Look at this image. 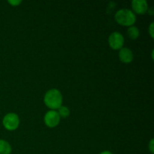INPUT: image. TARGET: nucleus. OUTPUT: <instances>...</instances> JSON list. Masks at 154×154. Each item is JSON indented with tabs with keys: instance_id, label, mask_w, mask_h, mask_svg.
<instances>
[{
	"instance_id": "nucleus-13",
	"label": "nucleus",
	"mask_w": 154,
	"mask_h": 154,
	"mask_svg": "<svg viewBox=\"0 0 154 154\" xmlns=\"http://www.w3.org/2000/svg\"><path fill=\"white\" fill-rule=\"evenodd\" d=\"M148 148H149V150L150 151V153L152 154L154 153V141L153 139H151L150 140V143H149L148 144Z\"/></svg>"
},
{
	"instance_id": "nucleus-3",
	"label": "nucleus",
	"mask_w": 154,
	"mask_h": 154,
	"mask_svg": "<svg viewBox=\"0 0 154 154\" xmlns=\"http://www.w3.org/2000/svg\"><path fill=\"white\" fill-rule=\"evenodd\" d=\"M3 126L8 131L17 129L20 124L19 117L15 113H8L2 119Z\"/></svg>"
},
{
	"instance_id": "nucleus-10",
	"label": "nucleus",
	"mask_w": 154,
	"mask_h": 154,
	"mask_svg": "<svg viewBox=\"0 0 154 154\" xmlns=\"http://www.w3.org/2000/svg\"><path fill=\"white\" fill-rule=\"evenodd\" d=\"M57 112H58L60 117H63V118H67L70 115V111H69V108L66 106H63V105H61L58 108Z\"/></svg>"
},
{
	"instance_id": "nucleus-9",
	"label": "nucleus",
	"mask_w": 154,
	"mask_h": 154,
	"mask_svg": "<svg viewBox=\"0 0 154 154\" xmlns=\"http://www.w3.org/2000/svg\"><path fill=\"white\" fill-rule=\"evenodd\" d=\"M127 35L129 37V38L135 40L137 39L140 35V31L138 28L135 26H131L128 28L127 29Z\"/></svg>"
},
{
	"instance_id": "nucleus-8",
	"label": "nucleus",
	"mask_w": 154,
	"mask_h": 154,
	"mask_svg": "<svg viewBox=\"0 0 154 154\" xmlns=\"http://www.w3.org/2000/svg\"><path fill=\"white\" fill-rule=\"evenodd\" d=\"M11 146L7 141L0 139V154H11Z\"/></svg>"
},
{
	"instance_id": "nucleus-12",
	"label": "nucleus",
	"mask_w": 154,
	"mask_h": 154,
	"mask_svg": "<svg viewBox=\"0 0 154 154\" xmlns=\"http://www.w3.org/2000/svg\"><path fill=\"white\" fill-rule=\"evenodd\" d=\"M8 2L12 6H17L22 2V1H20V0H8Z\"/></svg>"
},
{
	"instance_id": "nucleus-4",
	"label": "nucleus",
	"mask_w": 154,
	"mask_h": 154,
	"mask_svg": "<svg viewBox=\"0 0 154 154\" xmlns=\"http://www.w3.org/2000/svg\"><path fill=\"white\" fill-rule=\"evenodd\" d=\"M108 44L113 50H120L124 45V37L119 32H114L109 35Z\"/></svg>"
},
{
	"instance_id": "nucleus-7",
	"label": "nucleus",
	"mask_w": 154,
	"mask_h": 154,
	"mask_svg": "<svg viewBox=\"0 0 154 154\" xmlns=\"http://www.w3.org/2000/svg\"><path fill=\"white\" fill-rule=\"evenodd\" d=\"M119 59L123 63H130L133 60L134 55L132 51L128 48H122L119 51Z\"/></svg>"
},
{
	"instance_id": "nucleus-11",
	"label": "nucleus",
	"mask_w": 154,
	"mask_h": 154,
	"mask_svg": "<svg viewBox=\"0 0 154 154\" xmlns=\"http://www.w3.org/2000/svg\"><path fill=\"white\" fill-rule=\"evenodd\" d=\"M153 25H154V23L152 22L151 23H150V25L148 27V32H149V34H150V35L151 36L152 38H154V28H153Z\"/></svg>"
},
{
	"instance_id": "nucleus-14",
	"label": "nucleus",
	"mask_w": 154,
	"mask_h": 154,
	"mask_svg": "<svg viewBox=\"0 0 154 154\" xmlns=\"http://www.w3.org/2000/svg\"><path fill=\"white\" fill-rule=\"evenodd\" d=\"M99 154H113L111 152L108 151V150H105V151H102V153H100Z\"/></svg>"
},
{
	"instance_id": "nucleus-1",
	"label": "nucleus",
	"mask_w": 154,
	"mask_h": 154,
	"mask_svg": "<svg viewBox=\"0 0 154 154\" xmlns=\"http://www.w3.org/2000/svg\"><path fill=\"white\" fill-rule=\"evenodd\" d=\"M44 102L51 110L58 109L63 103V95L57 89L48 90L44 97Z\"/></svg>"
},
{
	"instance_id": "nucleus-6",
	"label": "nucleus",
	"mask_w": 154,
	"mask_h": 154,
	"mask_svg": "<svg viewBox=\"0 0 154 154\" xmlns=\"http://www.w3.org/2000/svg\"><path fill=\"white\" fill-rule=\"evenodd\" d=\"M132 8L135 14H144L148 10V4L146 0H133L132 2Z\"/></svg>"
},
{
	"instance_id": "nucleus-2",
	"label": "nucleus",
	"mask_w": 154,
	"mask_h": 154,
	"mask_svg": "<svg viewBox=\"0 0 154 154\" xmlns=\"http://www.w3.org/2000/svg\"><path fill=\"white\" fill-rule=\"evenodd\" d=\"M114 18L117 23L123 26H133L136 21V16L134 12L128 8L120 9L116 12Z\"/></svg>"
},
{
	"instance_id": "nucleus-5",
	"label": "nucleus",
	"mask_w": 154,
	"mask_h": 154,
	"mask_svg": "<svg viewBox=\"0 0 154 154\" xmlns=\"http://www.w3.org/2000/svg\"><path fill=\"white\" fill-rule=\"evenodd\" d=\"M45 124L49 128H54L59 125L60 122V117L58 112L54 110H51L45 114L44 117Z\"/></svg>"
}]
</instances>
